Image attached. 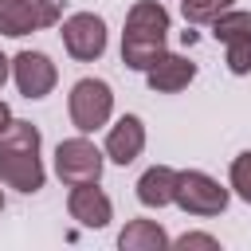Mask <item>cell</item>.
I'll list each match as a JSON object with an SVG mask.
<instances>
[{"label":"cell","mask_w":251,"mask_h":251,"mask_svg":"<svg viewBox=\"0 0 251 251\" xmlns=\"http://www.w3.org/2000/svg\"><path fill=\"white\" fill-rule=\"evenodd\" d=\"M39 129L24 118H12L8 129L0 133V184L16 188V192H39L47 173H43V157H39Z\"/></svg>","instance_id":"obj_1"},{"label":"cell","mask_w":251,"mask_h":251,"mask_svg":"<svg viewBox=\"0 0 251 251\" xmlns=\"http://www.w3.org/2000/svg\"><path fill=\"white\" fill-rule=\"evenodd\" d=\"M169 43V12L161 0H137L126 12V31H122V63L129 71H149Z\"/></svg>","instance_id":"obj_2"},{"label":"cell","mask_w":251,"mask_h":251,"mask_svg":"<svg viewBox=\"0 0 251 251\" xmlns=\"http://www.w3.org/2000/svg\"><path fill=\"white\" fill-rule=\"evenodd\" d=\"M67 114L78 133H94L114 114V90L106 78H78L67 94Z\"/></svg>","instance_id":"obj_3"},{"label":"cell","mask_w":251,"mask_h":251,"mask_svg":"<svg viewBox=\"0 0 251 251\" xmlns=\"http://www.w3.org/2000/svg\"><path fill=\"white\" fill-rule=\"evenodd\" d=\"M102 165H106V153H102L86 133L67 137V141L55 145V176H59L67 188H75V184H94V180L102 176Z\"/></svg>","instance_id":"obj_4"},{"label":"cell","mask_w":251,"mask_h":251,"mask_svg":"<svg viewBox=\"0 0 251 251\" xmlns=\"http://www.w3.org/2000/svg\"><path fill=\"white\" fill-rule=\"evenodd\" d=\"M227 200H231V192L216 180V176H208V173H200V169H184V173H176V208L180 212H188V216H220L224 208H227Z\"/></svg>","instance_id":"obj_5"},{"label":"cell","mask_w":251,"mask_h":251,"mask_svg":"<svg viewBox=\"0 0 251 251\" xmlns=\"http://www.w3.org/2000/svg\"><path fill=\"white\" fill-rule=\"evenodd\" d=\"M59 20H63L59 0H0V35L8 39L55 27Z\"/></svg>","instance_id":"obj_6"},{"label":"cell","mask_w":251,"mask_h":251,"mask_svg":"<svg viewBox=\"0 0 251 251\" xmlns=\"http://www.w3.org/2000/svg\"><path fill=\"white\" fill-rule=\"evenodd\" d=\"M59 35H63V47L71 59L78 63H94L102 59L106 51V20L94 16V12H75L59 24Z\"/></svg>","instance_id":"obj_7"},{"label":"cell","mask_w":251,"mask_h":251,"mask_svg":"<svg viewBox=\"0 0 251 251\" xmlns=\"http://www.w3.org/2000/svg\"><path fill=\"white\" fill-rule=\"evenodd\" d=\"M12 78H16V90L35 102V98H47L55 90L59 71L51 63V55H43V51H20L12 59Z\"/></svg>","instance_id":"obj_8"},{"label":"cell","mask_w":251,"mask_h":251,"mask_svg":"<svg viewBox=\"0 0 251 251\" xmlns=\"http://www.w3.org/2000/svg\"><path fill=\"white\" fill-rule=\"evenodd\" d=\"M141 149H145V122L137 118V114H122L110 129H106V157L114 161V165H133L137 157H141Z\"/></svg>","instance_id":"obj_9"},{"label":"cell","mask_w":251,"mask_h":251,"mask_svg":"<svg viewBox=\"0 0 251 251\" xmlns=\"http://www.w3.org/2000/svg\"><path fill=\"white\" fill-rule=\"evenodd\" d=\"M67 212H71V220H78L82 227H106V224L114 220V204H110V196L98 188V180H94V184H75L71 196H67Z\"/></svg>","instance_id":"obj_10"},{"label":"cell","mask_w":251,"mask_h":251,"mask_svg":"<svg viewBox=\"0 0 251 251\" xmlns=\"http://www.w3.org/2000/svg\"><path fill=\"white\" fill-rule=\"evenodd\" d=\"M192 78H196V63L184 59V55H173V51H165V55L145 71V82H149L153 94H176V90H184Z\"/></svg>","instance_id":"obj_11"},{"label":"cell","mask_w":251,"mask_h":251,"mask_svg":"<svg viewBox=\"0 0 251 251\" xmlns=\"http://www.w3.org/2000/svg\"><path fill=\"white\" fill-rule=\"evenodd\" d=\"M137 200L145 208H169L176 200V169H169V165L145 169L137 180Z\"/></svg>","instance_id":"obj_12"},{"label":"cell","mask_w":251,"mask_h":251,"mask_svg":"<svg viewBox=\"0 0 251 251\" xmlns=\"http://www.w3.org/2000/svg\"><path fill=\"white\" fill-rule=\"evenodd\" d=\"M118 247L122 251H165L173 247V239L157 220H129L118 235Z\"/></svg>","instance_id":"obj_13"},{"label":"cell","mask_w":251,"mask_h":251,"mask_svg":"<svg viewBox=\"0 0 251 251\" xmlns=\"http://www.w3.org/2000/svg\"><path fill=\"white\" fill-rule=\"evenodd\" d=\"M212 35L224 43V47H235V43H243V39H251V12H239V8H227V12H220L212 24Z\"/></svg>","instance_id":"obj_14"},{"label":"cell","mask_w":251,"mask_h":251,"mask_svg":"<svg viewBox=\"0 0 251 251\" xmlns=\"http://www.w3.org/2000/svg\"><path fill=\"white\" fill-rule=\"evenodd\" d=\"M231 4L235 0H180V16H184V24H212Z\"/></svg>","instance_id":"obj_15"},{"label":"cell","mask_w":251,"mask_h":251,"mask_svg":"<svg viewBox=\"0 0 251 251\" xmlns=\"http://www.w3.org/2000/svg\"><path fill=\"white\" fill-rule=\"evenodd\" d=\"M227 180H231L235 196L251 204V149H243V153L231 161V169H227Z\"/></svg>","instance_id":"obj_16"},{"label":"cell","mask_w":251,"mask_h":251,"mask_svg":"<svg viewBox=\"0 0 251 251\" xmlns=\"http://www.w3.org/2000/svg\"><path fill=\"white\" fill-rule=\"evenodd\" d=\"M227 51V71L231 75H251V39L235 43V47H224Z\"/></svg>","instance_id":"obj_17"},{"label":"cell","mask_w":251,"mask_h":251,"mask_svg":"<svg viewBox=\"0 0 251 251\" xmlns=\"http://www.w3.org/2000/svg\"><path fill=\"white\" fill-rule=\"evenodd\" d=\"M173 247H220V239L216 235H204V231H184L180 239H173Z\"/></svg>","instance_id":"obj_18"},{"label":"cell","mask_w":251,"mask_h":251,"mask_svg":"<svg viewBox=\"0 0 251 251\" xmlns=\"http://www.w3.org/2000/svg\"><path fill=\"white\" fill-rule=\"evenodd\" d=\"M8 75H12V59H8L4 51H0V86L8 82Z\"/></svg>","instance_id":"obj_19"},{"label":"cell","mask_w":251,"mask_h":251,"mask_svg":"<svg viewBox=\"0 0 251 251\" xmlns=\"http://www.w3.org/2000/svg\"><path fill=\"white\" fill-rule=\"evenodd\" d=\"M8 122H12V110H8V102H0V133L8 129Z\"/></svg>","instance_id":"obj_20"},{"label":"cell","mask_w":251,"mask_h":251,"mask_svg":"<svg viewBox=\"0 0 251 251\" xmlns=\"http://www.w3.org/2000/svg\"><path fill=\"white\" fill-rule=\"evenodd\" d=\"M0 212H4V188H0Z\"/></svg>","instance_id":"obj_21"}]
</instances>
